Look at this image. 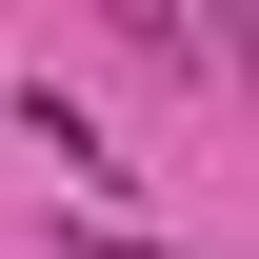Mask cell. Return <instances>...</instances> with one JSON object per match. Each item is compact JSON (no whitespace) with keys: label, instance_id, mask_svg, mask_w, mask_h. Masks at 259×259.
Wrapping results in <instances>:
<instances>
[{"label":"cell","instance_id":"cell-1","mask_svg":"<svg viewBox=\"0 0 259 259\" xmlns=\"http://www.w3.org/2000/svg\"><path fill=\"white\" fill-rule=\"evenodd\" d=\"M220 60H239V80H259V0H220Z\"/></svg>","mask_w":259,"mask_h":259},{"label":"cell","instance_id":"cell-2","mask_svg":"<svg viewBox=\"0 0 259 259\" xmlns=\"http://www.w3.org/2000/svg\"><path fill=\"white\" fill-rule=\"evenodd\" d=\"M80 259H160V239H80Z\"/></svg>","mask_w":259,"mask_h":259}]
</instances>
